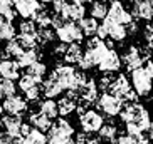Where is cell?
<instances>
[{
  "label": "cell",
  "instance_id": "34",
  "mask_svg": "<svg viewBox=\"0 0 153 144\" xmlns=\"http://www.w3.org/2000/svg\"><path fill=\"white\" fill-rule=\"evenodd\" d=\"M56 39V32L51 27H42L37 29V44L41 45H47Z\"/></svg>",
  "mask_w": 153,
  "mask_h": 144
},
{
  "label": "cell",
  "instance_id": "23",
  "mask_svg": "<svg viewBox=\"0 0 153 144\" xmlns=\"http://www.w3.org/2000/svg\"><path fill=\"white\" fill-rule=\"evenodd\" d=\"M98 134L101 137V141H109V143H116L118 136V127L113 122H103L101 127L98 129Z\"/></svg>",
  "mask_w": 153,
  "mask_h": 144
},
{
  "label": "cell",
  "instance_id": "36",
  "mask_svg": "<svg viewBox=\"0 0 153 144\" xmlns=\"http://www.w3.org/2000/svg\"><path fill=\"white\" fill-rule=\"evenodd\" d=\"M19 34H25V35H32L37 39V25L34 24L32 18H25L24 22L19 25Z\"/></svg>",
  "mask_w": 153,
  "mask_h": 144
},
{
  "label": "cell",
  "instance_id": "24",
  "mask_svg": "<svg viewBox=\"0 0 153 144\" xmlns=\"http://www.w3.org/2000/svg\"><path fill=\"white\" fill-rule=\"evenodd\" d=\"M77 22H79L77 25H79L81 30H82V35H88V37L96 35V29H98L99 24L94 17H81Z\"/></svg>",
  "mask_w": 153,
  "mask_h": 144
},
{
  "label": "cell",
  "instance_id": "26",
  "mask_svg": "<svg viewBox=\"0 0 153 144\" xmlns=\"http://www.w3.org/2000/svg\"><path fill=\"white\" fill-rule=\"evenodd\" d=\"M37 59H39V50H37V47L36 49H24L22 54L15 59V62L19 64V67H27L29 64L37 60Z\"/></svg>",
  "mask_w": 153,
  "mask_h": 144
},
{
  "label": "cell",
  "instance_id": "10",
  "mask_svg": "<svg viewBox=\"0 0 153 144\" xmlns=\"http://www.w3.org/2000/svg\"><path fill=\"white\" fill-rule=\"evenodd\" d=\"M120 67H121V59H120L118 52L113 47H108L106 52L99 59L98 69L101 72H116V71H120Z\"/></svg>",
  "mask_w": 153,
  "mask_h": 144
},
{
  "label": "cell",
  "instance_id": "27",
  "mask_svg": "<svg viewBox=\"0 0 153 144\" xmlns=\"http://www.w3.org/2000/svg\"><path fill=\"white\" fill-rule=\"evenodd\" d=\"M24 143H32V144H44L47 143V136L44 134V131L37 129V127L32 126L27 131V134L24 136Z\"/></svg>",
  "mask_w": 153,
  "mask_h": 144
},
{
  "label": "cell",
  "instance_id": "25",
  "mask_svg": "<svg viewBox=\"0 0 153 144\" xmlns=\"http://www.w3.org/2000/svg\"><path fill=\"white\" fill-rule=\"evenodd\" d=\"M106 12H108L106 0H91V9H89L91 17H94L96 20H103L106 17Z\"/></svg>",
  "mask_w": 153,
  "mask_h": 144
},
{
  "label": "cell",
  "instance_id": "32",
  "mask_svg": "<svg viewBox=\"0 0 153 144\" xmlns=\"http://www.w3.org/2000/svg\"><path fill=\"white\" fill-rule=\"evenodd\" d=\"M15 37V27L12 25V20L0 17V40H9Z\"/></svg>",
  "mask_w": 153,
  "mask_h": 144
},
{
  "label": "cell",
  "instance_id": "8",
  "mask_svg": "<svg viewBox=\"0 0 153 144\" xmlns=\"http://www.w3.org/2000/svg\"><path fill=\"white\" fill-rule=\"evenodd\" d=\"M96 99H98V86H96V81L88 79L77 89V102H79V107L86 109L88 106L94 104Z\"/></svg>",
  "mask_w": 153,
  "mask_h": 144
},
{
  "label": "cell",
  "instance_id": "38",
  "mask_svg": "<svg viewBox=\"0 0 153 144\" xmlns=\"http://www.w3.org/2000/svg\"><path fill=\"white\" fill-rule=\"evenodd\" d=\"M17 12L12 7V4H0V17L7 18V20H14Z\"/></svg>",
  "mask_w": 153,
  "mask_h": 144
},
{
  "label": "cell",
  "instance_id": "40",
  "mask_svg": "<svg viewBox=\"0 0 153 144\" xmlns=\"http://www.w3.org/2000/svg\"><path fill=\"white\" fill-rule=\"evenodd\" d=\"M24 94H25V97H27L29 101H37V99H39V96H41V86L24 90Z\"/></svg>",
  "mask_w": 153,
  "mask_h": 144
},
{
  "label": "cell",
  "instance_id": "47",
  "mask_svg": "<svg viewBox=\"0 0 153 144\" xmlns=\"http://www.w3.org/2000/svg\"><path fill=\"white\" fill-rule=\"evenodd\" d=\"M0 4H12V0H0Z\"/></svg>",
  "mask_w": 153,
  "mask_h": 144
},
{
  "label": "cell",
  "instance_id": "31",
  "mask_svg": "<svg viewBox=\"0 0 153 144\" xmlns=\"http://www.w3.org/2000/svg\"><path fill=\"white\" fill-rule=\"evenodd\" d=\"M24 69H25V74H29L32 77H37V79H42L45 76V72H47V65L44 62H39V59L30 62L27 67H24Z\"/></svg>",
  "mask_w": 153,
  "mask_h": 144
},
{
  "label": "cell",
  "instance_id": "43",
  "mask_svg": "<svg viewBox=\"0 0 153 144\" xmlns=\"http://www.w3.org/2000/svg\"><path fill=\"white\" fill-rule=\"evenodd\" d=\"M116 143H121V144H133V143H136V141L133 139L130 134H123V136H120V137H116Z\"/></svg>",
  "mask_w": 153,
  "mask_h": 144
},
{
  "label": "cell",
  "instance_id": "7",
  "mask_svg": "<svg viewBox=\"0 0 153 144\" xmlns=\"http://www.w3.org/2000/svg\"><path fill=\"white\" fill-rule=\"evenodd\" d=\"M56 37H57L61 42L64 44H69V42H81L82 40V30L81 27L77 25L74 20H64L59 27L54 29Z\"/></svg>",
  "mask_w": 153,
  "mask_h": 144
},
{
  "label": "cell",
  "instance_id": "45",
  "mask_svg": "<svg viewBox=\"0 0 153 144\" xmlns=\"http://www.w3.org/2000/svg\"><path fill=\"white\" fill-rule=\"evenodd\" d=\"M9 143H15V139L12 137V136H9L7 132L0 134V144H9Z\"/></svg>",
  "mask_w": 153,
  "mask_h": 144
},
{
  "label": "cell",
  "instance_id": "51",
  "mask_svg": "<svg viewBox=\"0 0 153 144\" xmlns=\"http://www.w3.org/2000/svg\"><path fill=\"white\" fill-rule=\"evenodd\" d=\"M152 89H153V87H152Z\"/></svg>",
  "mask_w": 153,
  "mask_h": 144
},
{
  "label": "cell",
  "instance_id": "42",
  "mask_svg": "<svg viewBox=\"0 0 153 144\" xmlns=\"http://www.w3.org/2000/svg\"><path fill=\"white\" fill-rule=\"evenodd\" d=\"M66 45H68V44H64V42H59L57 45H54V49H52V54H54L56 57H62V55H64V50H66Z\"/></svg>",
  "mask_w": 153,
  "mask_h": 144
},
{
  "label": "cell",
  "instance_id": "19",
  "mask_svg": "<svg viewBox=\"0 0 153 144\" xmlns=\"http://www.w3.org/2000/svg\"><path fill=\"white\" fill-rule=\"evenodd\" d=\"M82 55V49L79 42H69L66 45V50H64V55H62V60L66 64H71V65H76L79 62V59Z\"/></svg>",
  "mask_w": 153,
  "mask_h": 144
},
{
  "label": "cell",
  "instance_id": "14",
  "mask_svg": "<svg viewBox=\"0 0 153 144\" xmlns=\"http://www.w3.org/2000/svg\"><path fill=\"white\" fill-rule=\"evenodd\" d=\"M131 15L136 20H152L153 18V0H133Z\"/></svg>",
  "mask_w": 153,
  "mask_h": 144
},
{
  "label": "cell",
  "instance_id": "11",
  "mask_svg": "<svg viewBox=\"0 0 153 144\" xmlns=\"http://www.w3.org/2000/svg\"><path fill=\"white\" fill-rule=\"evenodd\" d=\"M106 17L114 20V22H118V24H123V25H126L130 20H133V15L125 9V5L120 0H113L111 5H108Z\"/></svg>",
  "mask_w": 153,
  "mask_h": 144
},
{
  "label": "cell",
  "instance_id": "29",
  "mask_svg": "<svg viewBox=\"0 0 153 144\" xmlns=\"http://www.w3.org/2000/svg\"><path fill=\"white\" fill-rule=\"evenodd\" d=\"M39 111L41 112H44L47 117H51V119H56L57 117V102H56L52 97H47L45 101H42V102H39Z\"/></svg>",
  "mask_w": 153,
  "mask_h": 144
},
{
  "label": "cell",
  "instance_id": "16",
  "mask_svg": "<svg viewBox=\"0 0 153 144\" xmlns=\"http://www.w3.org/2000/svg\"><path fill=\"white\" fill-rule=\"evenodd\" d=\"M12 4H14L15 12L24 18H30L37 10L41 9L39 0H12Z\"/></svg>",
  "mask_w": 153,
  "mask_h": 144
},
{
  "label": "cell",
  "instance_id": "28",
  "mask_svg": "<svg viewBox=\"0 0 153 144\" xmlns=\"http://www.w3.org/2000/svg\"><path fill=\"white\" fill-rule=\"evenodd\" d=\"M22 47H20V44L17 42V39L15 37H12V39H9L7 40V44H5V50L2 52V55L0 57H14L17 59L19 55L22 54Z\"/></svg>",
  "mask_w": 153,
  "mask_h": 144
},
{
  "label": "cell",
  "instance_id": "13",
  "mask_svg": "<svg viewBox=\"0 0 153 144\" xmlns=\"http://www.w3.org/2000/svg\"><path fill=\"white\" fill-rule=\"evenodd\" d=\"M2 109H4L7 114H17V116H22L25 111H27V102L24 97L15 94H10L7 97H4V104H2Z\"/></svg>",
  "mask_w": 153,
  "mask_h": 144
},
{
  "label": "cell",
  "instance_id": "5",
  "mask_svg": "<svg viewBox=\"0 0 153 144\" xmlns=\"http://www.w3.org/2000/svg\"><path fill=\"white\" fill-rule=\"evenodd\" d=\"M77 114H79V122H81V127L84 132H98V129L101 127V124L104 122V117L99 111H94V109H82L77 106L76 107Z\"/></svg>",
  "mask_w": 153,
  "mask_h": 144
},
{
  "label": "cell",
  "instance_id": "1",
  "mask_svg": "<svg viewBox=\"0 0 153 144\" xmlns=\"http://www.w3.org/2000/svg\"><path fill=\"white\" fill-rule=\"evenodd\" d=\"M120 117H121L123 124L131 122L141 132H145V136L148 139L153 137V122H152V117H150V112L138 101H125L121 111H120Z\"/></svg>",
  "mask_w": 153,
  "mask_h": 144
},
{
  "label": "cell",
  "instance_id": "37",
  "mask_svg": "<svg viewBox=\"0 0 153 144\" xmlns=\"http://www.w3.org/2000/svg\"><path fill=\"white\" fill-rule=\"evenodd\" d=\"M15 39H17V42L20 44V47H22V49H36L37 45H39V44H37V39H36V37H32V35L19 34Z\"/></svg>",
  "mask_w": 153,
  "mask_h": 144
},
{
  "label": "cell",
  "instance_id": "49",
  "mask_svg": "<svg viewBox=\"0 0 153 144\" xmlns=\"http://www.w3.org/2000/svg\"><path fill=\"white\" fill-rule=\"evenodd\" d=\"M39 2H42V4H51L52 0H39Z\"/></svg>",
  "mask_w": 153,
  "mask_h": 144
},
{
  "label": "cell",
  "instance_id": "2",
  "mask_svg": "<svg viewBox=\"0 0 153 144\" xmlns=\"http://www.w3.org/2000/svg\"><path fill=\"white\" fill-rule=\"evenodd\" d=\"M51 76L54 77L56 81L59 82V86L62 87L64 90H69V89H79V87L88 81V77L81 72H77L74 69V65L71 64H59L54 71L51 72Z\"/></svg>",
  "mask_w": 153,
  "mask_h": 144
},
{
  "label": "cell",
  "instance_id": "9",
  "mask_svg": "<svg viewBox=\"0 0 153 144\" xmlns=\"http://www.w3.org/2000/svg\"><path fill=\"white\" fill-rule=\"evenodd\" d=\"M57 14H61L66 20H74V22H77L81 17H84L86 7H84V4L77 2V0H62Z\"/></svg>",
  "mask_w": 153,
  "mask_h": 144
},
{
  "label": "cell",
  "instance_id": "48",
  "mask_svg": "<svg viewBox=\"0 0 153 144\" xmlns=\"http://www.w3.org/2000/svg\"><path fill=\"white\" fill-rule=\"evenodd\" d=\"M77 2H81V4H84V5H86V4H89L91 0H77Z\"/></svg>",
  "mask_w": 153,
  "mask_h": 144
},
{
  "label": "cell",
  "instance_id": "17",
  "mask_svg": "<svg viewBox=\"0 0 153 144\" xmlns=\"http://www.w3.org/2000/svg\"><path fill=\"white\" fill-rule=\"evenodd\" d=\"M22 117L17 114H9V116L2 117V127L5 129V132L12 137H19L20 136V127H22Z\"/></svg>",
  "mask_w": 153,
  "mask_h": 144
},
{
  "label": "cell",
  "instance_id": "35",
  "mask_svg": "<svg viewBox=\"0 0 153 144\" xmlns=\"http://www.w3.org/2000/svg\"><path fill=\"white\" fill-rule=\"evenodd\" d=\"M10 94H15V84L12 79H7V77H0V97L4 99Z\"/></svg>",
  "mask_w": 153,
  "mask_h": 144
},
{
  "label": "cell",
  "instance_id": "18",
  "mask_svg": "<svg viewBox=\"0 0 153 144\" xmlns=\"http://www.w3.org/2000/svg\"><path fill=\"white\" fill-rule=\"evenodd\" d=\"M19 64L15 62V60H12V59L9 57H0V77H7V79H12V81H15V79H19Z\"/></svg>",
  "mask_w": 153,
  "mask_h": 144
},
{
  "label": "cell",
  "instance_id": "50",
  "mask_svg": "<svg viewBox=\"0 0 153 144\" xmlns=\"http://www.w3.org/2000/svg\"><path fill=\"white\" fill-rule=\"evenodd\" d=\"M4 112V109H2V104H0V114Z\"/></svg>",
  "mask_w": 153,
  "mask_h": 144
},
{
  "label": "cell",
  "instance_id": "4",
  "mask_svg": "<svg viewBox=\"0 0 153 144\" xmlns=\"http://www.w3.org/2000/svg\"><path fill=\"white\" fill-rule=\"evenodd\" d=\"M131 87L138 96H148L152 92L153 77L150 76V72L143 65L131 71Z\"/></svg>",
  "mask_w": 153,
  "mask_h": 144
},
{
  "label": "cell",
  "instance_id": "20",
  "mask_svg": "<svg viewBox=\"0 0 153 144\" xmlns=\"http://www.w3.org/2000/svg\"><path fill=\"white\" fill-rule=\"evenodd\" d=\"M41 92L45 96V97H57V96H61L64 92V89L61 86H59V82L56 81L52 76H49L45 81H42L41 84Z\"/></svg>",
  "mask_w": 153,
  "mask_h": 144
},
{
  "label": "cell",
  "instance_id": "41",
  "mask_svg": "<svg viewBox=\"0 0 153 144\" xmlns=\"http://www.w3.org/2000/svg\"><path fill=\"white\" fill-rule=\"evenodd\" d=\"M146 25H145V40L146 42H153V18L152 20H146Z\"/></svg>",
  "mask_w": 153,
  "mask_h": 144
},
{
  "label": "cell",
  "instance_id": "30",
  "mask_svg": "<svg viewBox=\"0 0 153 144\" xmlns=\"http://www.w3.org/2000/svg\"><path fill=\"white\" fill-rule=\"evenodd\" d=\"M32 20L34 24L37 25V29H42V27H51V12L47 9H39L36 14L32 15Z\"/></svg>",
  "mask_w": 153,
  "mask_h": 144
},
{
  "label": "cell",
  "instance_id": "6",
  "mask_svg": "<svg viewBox=\"0 0 153 144\" xmlns=\"http://www.w3.org/2000/svg\"><path fill=\"white\" fill-rule=\"evenodd\" d=\"M123 102L125 101L116 97L114 94L108 92V90H104L101 96H98V99H96V104H98V111L101 114H106V116L113 117V116H118L120 111L123 107Z\"/></svg>",
  "mask_w": 153,
  "mask_h": 144
},
{
  "label": "cell",
  "instance_id": "39",
  "mask_svg": "<svg viewBox=\"0 0 153 144\" xmlns=\"http://www.w3.org/2000/svg\"><path fill=\"white\" fill-rule=\"evenodd\" d=\"M113 79H114V77H113V72H104V76L96 82V86H98L99 90L104 92V90H108V87H109V84H111Z\"/></svg>",
  "mask_w": 153,
  "mask_h": 144
},
{
  "label": "cell",
  "instance_id": "33",
  "mask_svg": "<svg viewBox=\"0 0 153 144\" xmlns=\"http://www.w3.org/2000/svg\"><path fill=\"white\" fill-rule=\"evenodd\" d=\"M41 81L42 79H37V77H32L29 74H24V76H19V89L22 90H27L32 89V87H37L41 86Z\"/></svg>",
  "mask_w": 153,
  "mask_h": 144
},
{
  "label": "cell",
  "instance_id": "44",
  "mask_svg": "<svg viewBox=\"0 0 153 144\" xmlns=\"http://www.w3.org/2000/svg\"><path fill=\"white\" fill-rule=\"evenodd\" d=\"M76 143H89V132H79L76 136Z\"/></svg>",
  "mask_w": 153,
  "mask_h": 144
},
{
  "label": "cell",
  "instance_id": "3",
  "mask_svg": "<svg viewBox=\"0 0 153 144\" xmlns=\"http://www.w3.org/2000/svg\"><path fill=\"white\" fill-rule=\"evenodd\" d=\"M72 136H74V127H72L66 119L59 117L54 124H51L49 136H47V143L68 144V143H72Z\"/></svg>",
  "mask_w": 153,
  "mask_h": 144
},
{
  "label": "cell",
  "instance_id": "12",
  "mask_svg": "<svg viewBox=\"0 0 153 144\" xmlns=\"http://www.w3.org/2000/svg\"><path fill=\"white\" fill-rule=\"evenodd\" d=\"M101 25H103L104 32H106V39H113V40H116V42H121L128 37V32H126L125 25L114 22V20H111L108 17L103 18V24Z\"/></svg>",
  "mask_w": 153,
  "mask_h": 144
},
{
  "label": "cell",
  "instance_id": "46",
  "mask_svg": "<svg viewBox=\"0 0 153 144\" xmlns=\"http://www.w3.org/2000/svg\"><path fill=\"white\" fill-rule=\"evenodd\" d=\"M143 67L146 69V71L150 72V76L153 77V60H150V59H146V60H145V64H143Z\"/></svg>",
  "mask_w": 153,
  "mask_h": 144
},
{
  "label": "cell",
  "instance_id": "15",
  "mask_svg": "<svg viewBox=\"0 0 153 144\" xmlns=\"http://www.w3.org/2000/svg\"><path fill=\"white\" fill-rule=\"evenodd\" d=\"M131 89H133V87H131V82L126 79L125 74H120L118 77H114L111 81V84H109V87H108V92H111V94H114L116 97L125 101L126 94H128Z\"/></svg>",
  "mask_w": 153,
  "mask_h": 144
},
{
  "label": "cell",
  "instance_id": "22",
  "mask_svg": "<svg viewBox=\"0 0 153 144\" xmlns=\"http://www.w3.org/2000/svg\"><path fill=\"white\" fill-rule=\"evenodd\" d=\"M76 107H77V101L74 97H71V96H64L57 102V112L61 116H69V114H72L76 111Z\"/></svg>",
  "mask_w": 153,
  "mask_h": 144
},
{
  "label": "cell",
  "instance_id": "21",
  "mask_svg": "<svg viewBox=\"0 0 153 144\" xmlns=\"http://www.w3.org/2000/svg\"><path fill=\"white\" fill-rule=\"evenodd\" d=\"M29 124H32L34 127L47 132L49 127H51V124H52V119L47 117L44 112H41V111H34V112L29 114Z\"/></svg>",
  "mask_w": 153,
  "mask_h": 144
}]
</instances>
